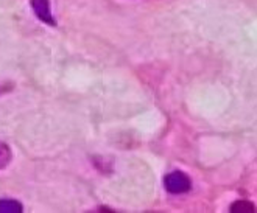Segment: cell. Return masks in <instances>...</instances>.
<instances>
[{
  "label": "cell",
  "instance_id": "cell-1",
  "mask_svg": "<svg viewBox=\"0 0 257 213\" xmlns=\"http://www.w3.org/2000/svg\"><path fill=\"white\" fill-rule=\"evenodd\" d=\"M164 185L165 190L172 194H181V193H187L192 187V182L189 176L183 171H173L170 174L165 176L164 179Z\"/></svg>",
  "mask_w": 257,
  "mask_h": 213
},
{
  "label": "cell",
  "instance_id": "cell-2",
  "mask_svg": "<svg viewBox=\"0 0 257 213\" xmlns=\"http://www.w3.org/2000/svg\"><path fill=\"white\" fill-rule=\"evenodd\" d=\"M32 8H33L35 14L42 22L49 24L52 27L56 25L52 13H50V2H49V0H32Z\"/></svg>",
  "mask_w": 257,
  "mask_h": 213
},
{
  "label": "cell",
  "instance_id": "cell-3",
  "mask_svg": "<svg viewBox=\"0 0 257 213\" xmlns=\"http://www.w3.org/2000/svg\"><path fill=\"white\" fill-rule=\"evenodd\" d=\"M22 204L16 199H0V213H22Z\"/></svg>",
  "mask_w": 257,
  "mask_h": 213
},
{
  "label": "cell",
  "instance_id": "cell-4",
  "mask_svg": "<svg viewBox=\"0 0 257 213\" xmlns=\"http://www.w3.org/2000/svg\"><path fill=\"white\" fill-rule=\"evenodd\" d=\"M11 157L13 154H11L10 146L5 142L0 140V170H4L5 166H8V163L11 162Z\"/></svg>",
  "mask_w": 257,
  "mask_h": 213
},
{
  "label": "cell",
  "instance_id": "cell-5",
  "mask_svg": "<svg viewBox=\"0 0 257 213\" xmlns=\"http://www.w3.org/2000/svg\"><path fill=\"white\" fill-rule=\"evenodd\" d=\"M231 211H254V207L248 201H237L232 207Z\"/></svg>",
  "mask_w": 257,
  "mask_h": 213
}]
</instances>
